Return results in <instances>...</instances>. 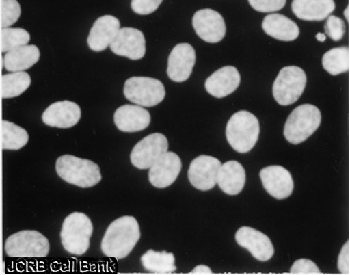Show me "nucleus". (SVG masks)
<instances>
[{
    "label": "nucleus",
    "instance_id": "423d86ee",
    "mask_svg": "<svg viewBox=\"0 0 350 275\" xmlns=\"http://www.w3.org/2000/svg\"><path fill=\"white\" fill-rule=\"evenodd\" d=\"M306 73L300 67H283L272 88L274 99L280 105H293L306 90Z\"/></svg>",
    "mask_w": 350,
    "mask_h": 275
},
{
    "label": "nucleus",
    "instance_id": "393cba45",
    "mask_svg": "<svg viewBox=\"0 0 350 275\" xmlns=\"http://www.w3.org/2000/svg\"><path fill=\"white\" fill-rule=\"evenodd\" d=\"M142 266L153 274H174L176 270L175 257L172 253L166 251H146L142 257Z\"/></svg>",
    "mask_w": 350,
    "mask_h": 275
},
{
    "label": "nucleus",
    "instance_id": "6e6552de",
    "mask_svg": "<svg viewBox=\"0 0 350 275\" xmlns=\"http://www.w3.org/2000/svg\"><path fill=\"white\" fill-rule=\"evenodd\" d=\"M49 249V239L36 231H19L5 242V252L10 257H45Z\"/></svg>",
    "mask_w": 350,
    "mask_h": 275
},
{
    "label": "nucleus",
    "instance_id": "b1692460",
    "mask_svg": "<svg viewBox=\"0 0 350 275\" xmlns=\"http://www.w3.org/2000/svg\"><path fill=\"white\" fill-rule=\"evenodd\" d=\"M262 29L267 36L282 41H293L299 36L295 21L282 14H269L263 19Z\"/></svg>",
    "mask_w": 350,
    "mask_h": 275
},
{
    "label": "nucleus",
    "instance_id": "a878e982",
    "mask_svg": "<svg viewBox=\"0 0 350 275\" xmlns=\"http://www.w3.org/2000/svg\"><path fill=\"white\" fill-rule=\"evenodd\" d=\"M29 135L23 127L8 120L1 121V148L19 150L27 144Z\"/></svg>",
    "mask_w": 350,
    "mask_h": 275
},
{
    "label": "nucleus",
    "instance_id": "2f4dec72",
    "mask_svg": "<svg viewBox=\"0 0 350 275\" xmlns=\"http://www.w3.org/2000/svg\"><path fill=\"white\" fill-rule=\"evenodd\" d=\"M250 6L259 12H274L282 10L286 0H248Z\"/></svg>",
    "mask_w": 350,
    "mask_h": 275
},
{
    "label": "nucleus",
    "instance_id": "e433bc0d",
    "mask_svg": "<svg viewBox=\"0 0 350 275\" xmlns=\"http://www.w3.org/2000/svg\"><path fill=\"white\" fill-rule=\"evenodd\" d=\"M315 38H317V40L321 41V42H324L326 40V36L324 34H317Z\"/></svg>",
    "mask_w": 350,
    "mask_h": 275
},
{
    "label": "nucleus",
    "instance_id": "72a5a7b5",
    "mask_svg": "<svg viewBox=\"0 0 350 275\" xmlns=\"http://www.w3.org/2000/svg\"><path fill=\"white\" fill-rule=\"evenodd\" d=\"M291 274H321L317 264L310 259H298L291 268Z\"/></svg>",
    "mask_w": 350,
    "mask_h": 275
},
{
    "label": "nucleus",
    "instance_id": "2eb2a0df",
    "mask_svg": "<svg viewBox=\"0 0 350 275\" xmlns=\"http://www.w3.org/2000/svg\"><path fill=\"white\" fill-rule=\"evenodd\" d=\"M235 240L241 248L247 249L257 261H267L273 257V244L269 236L252 227L239 228L235 235Z\"/></svg>",
    "mask_w": 350,
    "mask_h": 275
},
{
    "label": "nucleus",
    "instance_id": "5701e85b",
    "mask_svg": "<svg viewBox=\"0 0 350 275\" xmlns=\"http://www.w3.org/2000/svg\"><path fill=\"white\" fill-rule=\"evenodd\" d=\"M40 51L36 45H25L2 56V66L10 73L25 71L40 60Z\"/></svg>",
    "mask_w": 350,
    "mask_h": 275
},
{
    "label": "nucleus",
    "instance_id": "f257e3e1",
    "mask_svg": "<svg viewBox=\"0 0 350 275\" xmlns=\"http://www.w3.org/2000/svg\"><path fill=\"white\" fill-rule=\"evenodd\" d=\"M140 239V228L133 216H122L108 226L101 242V250L107 257L122 259L129 257Z\"/></svg>",
    "mask_w": 350,
    "mask_h": 275
},
{
    "label": "nucleus",
    "instance_id": "0eeeda50",
    "mask_svg": "<svg viewBox=\"0 0 350 275\" xmlns=\"http://www.w3.org/2000/svg\"><path fill=\"white\" fill-rule=\"evenodd\" d=\"M123 92L129 101L144 107L159 105L165 97L163 83L151 77H135L127 79Z\"/></svg>",
    "mask_w": 350,
    "mask_h": 275
},
{
    "label": "nucleus",
    "instance_id": "dca6fc26",
    "mask_svg": "<svg viewBox=\"0 0 350 275\" xmlns=\"http://www.w3.org/2000/svg\"><path fill=\"white\" fill-rule=\"evenodd\" d=\"M181 168H183V163L178 155L167 151L149 168V181L154 187H168L176 181Z\"/></svg>",
    "mask_w": 350,
    "mask_h": 275
},
{
    "label": "nucleus",
    "instance_id": "f3484780",
    "mask_svg": "<svg viewBox=\"0 0 350 275\" xmlns=\"http://www.w3.org/2000/svg\"><path fill=\"white\" fill-rule=\"evenodd\" d=\"M81 118L79 105L68 101L53 103L42 114L43 122L56 129H70L77 125Z\"/></svg>",
    "mask_w": 350,
    "mask_h": 275
},
{
    "label": "nucleus",
    "instance_id": "ddd939ff",
    "mask_svg": "<svg viewBox=\"0 0 350 275\" xmlns=\"http://www.w3.org/2000/svg\"><path fill=\"white\" fill-rule=\"evenodd\" d=\"M259 175L263 187L274 198L282 200L293 194L295 183L286 168L280 166H267L260 170Z\"/></svg>",
    "mask_w": 350,
    "mask_h": 275
},
{
    "label": "nucleus",
    "instance_id": "f704fd0d",
    "mask_svg": "<svg viewBox=\"0 0 350 275\" xmlns=\"http://www.w3.org/2000/svg\"><path fill=\"white\" fill-rule=\"evenodd\" d=\"M337 267L339 272L342 274H350V241L347 240L343 248H341L340 253L337 259Z\"/></svg>",
    "mask_w": 350,
    "mask_h": 275
},
{
    "label": "nucleus",
    "instance_id": "412c9836",
    "mask_svg": "<svg viewBox=\"0 0 350 275\" xmlns=\"http://www.w3.org/2000/svg\"><path fill=\"white\" fill-rule=\"evenodd\" d=\"M293 14L306 21H321L328 18L336 10L334 0H293Z\"/></svg>",
    "mask_w": 350,
    "mask_h": 275
},
{
    "label": "nucleus",
    "instance_id": "f03ea898",
    "mask_svg": "<svg viewBox=\"0 0 350 275\" xmlns=\"http://www.w3.org/2000/svg\"><path fill=\"white\" fill-rule=\"evenodd\" d=\"M56 172L60 179L81 188L92 187L100 183V168L92 160L73 155H62L56 160Z\"/></svg>",
    "mask_w": 350,
    "mask_h": 275
},
{
    "label": "nucleus",
    "instance_id": "f8f14e48",
    "mask_svg": "<svg viewBox=\"0 0 350 275\" xmlns=\"http://www.w3.org/2000/svg\"><path fill=\"white\" fill-rule=\"evenodd\" d=\"M110 49L118 56L131 60H142L146 51L144 34L135 28H122L110 44Z\"/></svg>",
    "mask_w": 350,
    "mask_h": 275
},
{
    "label": "nucleus",
    "instance_id": "c85d7f7f",
    "mask_svg": "<svg viewBox=\"0 0 350 275\" xmlns=\"http://www.w3.org/2000/svg\"><path fill=\"white\" fill-rule=\"evenodd\" d=\"M30 41V34L23 28H2L1 53H8L18 47L27 45Z\"/></svg>",
    "mask_w": 350,
    "mask_h": 275
},
{
    "label": "nucleus",
    "instance_id": "20e7f679",
    "mask_svg": "<svg viewBox=\"0 0 350 275\" xmlns=\"http://www.w3.org/2000/svg\"><path fill=\"white\" fill-rule=\"evenodd\" d=\"M94 225L86 214L73 212L69 214L62 224V244L70 254L82 255L88 250Z\"/></svg>",
    "mask_w": 350,
    "mask_h": 275
},
{
    "label": "nucleus",
    "instance_id": "c756f323",
    "mask_svg": "<svg viewBox=\"0 0 350 275\" xmlns=\"http://www.w3.org/2000/svg\"><path fill=\"white\" fill-rule=\"evenodd\" d=\"M21 14V4L17 0H1V27L14 25Z\"/></svg>",
    "mask_w": 350,
    "mask_h": 275
},
{
    "label": "nucleus",
    "instance_id": "cd10ccee",
    "mask_svg": "<svg viewBox=\"0 0 350 275\" xmlns=\"http://www.w3.org/2000/svg\"><path fill=\"white\" fill-rule=\"evenodd\" d=\"M323 68L329 75H338L349 70V49L347 47H336L324 54Z\"/></svg>",
    "mask_w": 350,
    "mask_h": 275
},
{
    "label": "nucleus",
    "instance_id": "473e14b6",
    "mask_svg": "<svg viewBox=\"0 0 350 275\" xmlns=\"http://www.w3.org/2000/svg\"><path fill=\"white\" fill-rule=\"evenodd\" d=\"M163 0H131V8L135 14L148 15L154 12Z\"/></svg>",
    "mask_w": 350,
    "mask_h": 275
},
{
    "label": "nucleus",
    "instance_id": "1a4fd4ad",
    "mask_svg": "<svg viewBox=\"0 0 350 275\" xmlns=\"http://www.w3.org/2000/svg\"><path fill=\"white\" fill-rule=\"evenodd\" d=\"M168 150V140L161 133L149 134L131 151V160L138 170H148Z\"/></svg>",
    "mask_w": 350,
    "mask_h": 275
},
{
    "label": "nucleus",
    "instance_id": "a211bd4d",
    "mask_svg": "<svg viewBox=\"0 0 350 275\" xmlns=\"http://www.w3.org/2000/svg\"><path fill=\"white\" fill-rule=\"evenodd\" d=\"M120 30L118 18L112 15H105L95 21L88 38V44L92 51H103L110 47Z\"/></svg>",
    "mask_w": 350,
    "mask_h": 275
},
{
    "label": "nucleus",
    "instance_id": "c9c22d12",
    "mask_svg": "<svg viewBox=\"0 0 350 275\" xmlns=\"http://www.w3.org/2000/svg\"><path fill=\"white\" fill-rule=\"evenodd\" d=\"M213 270L206 265L196 266L194 270H191L190 274H213Z\"/></svg>",
    "mask_w": 350,
    "mask_h": 275
},
{
    "label": "nucleus",
    "instance_id": "7c9ffc66",
    "mask_svg": "<svg viewBox=\"0 0 350 275\" xmlns=\"http://www.w3.org/2000/svg\"><path fill=\"white\" fill-rule=\"evenodd\" d=\"M325 32L330 38L334 41H339L342 40L345 34V23L342 19L339 17L328 16L327 21L325 25Z\"/></svg>",
    "mask_w": 350,
    "mask_h": 275
},
{
    "label": "nucleus",
    "instance_id": "aec40b11",
    "mask_svg": "<svg viewBox=\"0 0 350 275\" xmlns=\"http://www.w3.org/2000/svg\"><path fill=\"white\" fill-rule=\"evenodd\" d=\"M150 114L140 105H122L114 114V123L123 132H137L148 129Z\"/></svg>",
    "mask_w": 350,
    "mask_h": 275
},
{
    "label": "nucleus",
    "instance_id": "9d476101",
    "mask_svg": "<svg viewBox=\"0 0 350 275\" xmlns=\"http://www.w3.org/2000/svg\"><path fill=\"white\" fill-rule=\"evenodd\" d=\"M221 162L209 155H200L192 160L189 170L190 183L196 189L207 192L217 184Z\"/></svg>",
    "mask_w": 350,
    "mask_h": 275
},
{
    "label": "nucleus",
    "instance_id": "9b49d317",
    "mask_svg": "<svg viewBox=\"0 0 350 275\" xmlns=\"http://www.w3.org/2000/svg\"><path fill=\"white\" fill-rule=\"evenodd\" d=\"M192 25L196 34L206 42L217 43L226 36V25L224 17L211 8L196 12L192 18Z\"/></svg>",
    "mask_w": 350,
    "mask_h": 275
},
{
    "label": "nucleus",
    "instance_id": "4468645a",
    "mask_svg": "<svg viewBox=\"0 0 350 275\" xmlns=\"http://www.w3.org/2000/svg\"><path fill=\"white\" fill-rule=\"evenodd\" d=\"M196 60V51L189 43L177 44L168 57V77L174 82L187 81L193 70Z\"/></svg>",
    "mask_w": 350,
    "mask_h": 275
},
{
    "label": "nucleus",
    "instance_id": "4be33fe9",
    "mask_svg": "<svg viewBox=\"0 0 350 275\" xmlns=\"http://www.w3.org/2000/svg\"><path fill=\"white\" fill-rule=\"evenodd\" d=\"M246 174L243 166L235 160L226 162L218 173L217 184L220 189L229 196H237L243 192Z\"/></svg>",
    "mask_w": 350,
    "mask_h": 275
},
{
    "label": "nucleus",
    "instance_id": "bb28decb",
    "mask_svg": "<svg viewBox=\"0 0 350 275\" xmlns=\"http://www.w3.org/2000/svg\"><path fill=\"white\" fill-rule=\"evenodd\" d=\"M31 84L30 75L23 71L3 75L1 77L2 99H12L27 92Z\"/></svg>",
    "mask_w": 350,
    "mask_h": 275
},
{
    "label": "nucleus",
    "instance_id": "6ab92c4d",
    "mask_svg": "<svg viewBox=\"0 0 350 275\" xmlns=\"http://www.w3.org/2000/svg\"><path fill=\"white\" fill-rule=\"evenodd\" d=\"M241 80V73L234 66H224L206 79L205 90L216 99H222L234 92L239 88Z\"/></svg>",
    "mask_w": 350,
    "mask_h": 275
},
{
    "label": "nucleus",
    "instance_id": "39448f33",
    "mask_svg": "<svg viewBox=\"0 0 350 275\" xmlns=\"http://www.w3.org/2000/svg\"><path fill=\"white\" fill-rule=\"evenodd\" d=\"M321 123V112L317 106H297L287 118L284 125L285 140L291 144L306 142L319 129Z\"/></svg>",
    "mask_w": 350,
    "mask_h": 275
},
{
    "label": "nucleus",
    "instance_id": "4c0bfd02",
    "mask_svg": "<svg viewBox=\"0 0 350 275\" xmlns=\"http://www.w3.org/2000/svg\"><path fill=\"white\" fill-rule=\"evenodd\" d=\"M349 21H350V17H349Z\"/></svg>",
    "mask_w": 350,
    "mask_h": 275
},
{
    "label": "nucleus",
    "instance_id": "7ed1b4c3",
    "mask_svg": "<svg viewBox=\"0 0 350 275\" xmlns=\"http://www.w3.org/2000/svg\"><path fill=\"white\" fill-rule=\"evenodd\" d=\"M259 121L252 112L241 110L233 114L226 125L228 144L239 153H247L258 140Z\"/></svg>",
    "mask_w": 350,
    "mask_h": 275
}]
</instances>
